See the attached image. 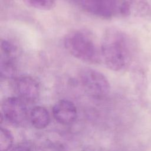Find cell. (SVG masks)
I'll use <instances>...</instances> for the list:
<instances>
[{"mask_svg":"<svg viewBox=\"0 0 151 151\" xmlns=\"http://www.w3.org/2000/svg\"><path fill=\"white\" fill-rule=\"evenodd\" d=\"M100 52L101 60L109 68L120 71L130 64L132 46L124 33L117 28H109L103 35Z\"/></svg>","mask_w":151,"mask_h":151,"instance_id":"obj_1","label":"cell"},{"mask_svg":"<svg viewBox=\"0 0 151 151\" xmlns=\"http://www.w3.org/2000/svg\"><path fill=\"white\" fill-rule=\"evenodd\" d=\"M64 45L74 57L89 64H97L101 61L100 47H99L93 35L84 30H75L64 37Z\"/></svg>","mask_w":151,"mask_h":151,"instance_id":"obj_2","label":"cell"},{"mask_svg":"<svg viewBox=\"0 0 151 151\" xmlns=\"http://www.w3.org/2000/svg\"><path fill=\"white\" fill-rule=\"evenodd\" d=\"M113 17H138L151 19V8L146 0H107Z\"/></svg>","mask_w":151,"mask_h":151,"instance_id":"obj_3","label":"cell"},{"mask_svg":"<svg viewBox=\"0 0 151 151\" xmlns=\"http://www.w3.org/2000/svg\"><path fill=\"white\" fill-rule=\"evenodd\" d=\"M79 81L90 96L100 99L109 93L110 87L107 78L101 73L90 68H84L78 73Z\"/></svg>","mask_w":151,"mask_h":151,"instance_id":"obj_4","label":"cell"},{"mask_svg":"<svg viewBox=\"0 0 151 151\" xmlns=\"http://www.w3.org/2000/svg\"><path fill=\"white\" fill-rule=\"evenodd\" d=\"M17 47L6 40L1 41L0 73L4 78H14L17 71Z\"/></svg>","mask_w":151,"mask_h":151,"instance_id":"obj_5","label":"cell"},{"mask_svg":"<svg viewBox=\"0 0 151 151\" xmlns=\"http://www.w3.org/2000/svg\"><path fill=\"white\" fill-rule=\"evenodd\" d=\"M12 85L18 97L25 101H34L39 97L40 84L37 80L31 76L15 77L12 78Z\"/></svg>","mask_w":151,"mask_h":151,"instance_id":"obj_6","label":"cell"},{"mask_svg":"<svg viewBox=\"0 0 151 151\" xmlns=\"http://www.w3.org/2000/svg\"><path fill=\"white\" fill-rule=\"evenodd\" d=\"M25 102L19 97L6 99L2 104L4 117L13 124L23 123L27 117V107Z\"/></svg>","mask_w":151,"mask_h":151,"instance_id":"obj_7","label":"cell"},{"mask_svg":"<svg viewBox=\"0 0 151 151\" xmlns=\"http://www.w3.org/2000/svg\"><path fill=\"white\" fill-rule=\"evenodd\" d=\"M52 114L55 119L60 123L69 124L77 117V109L73 103L67 100H61L53 107Z\"/></svg>","mask_w":151,"mask_h":151,"instance_id":"obj_8","label":"cell"},{"mask_svg":"<svg viewBox=\"0 0 151 151\" xmlns=\"http://www.w3.org/2000/svg\"><path fill=\"white\" fill-rule=\"evenodd\" d=\"M78 5L85 11L103 18H111L107 0H77Z\"/></svg>","mask_w":151,"mask_h":151,"instance_id":"obj_9","label":"cell"},{"mask_svg":"<svg viewBox=\"0 0 151 151\" xmlns=\"http://www.w3.org/2000/svg\"><path fill=\"white\" fill-rule=\"evenodd\" d=\"M29 118L32 124L37 129H44L50 123V115L47 109L41 106L34 107L30 112Z\"/></svg>","mask_w":151,"mask_h":151,"instance_id":"obj_10","label":"cell"},{"mask_svg":"<svg viewBox=\"0 0 151 151\" xmlns=\"http://www.w3.org/2000/svg\"><path fill=\"white\" fill-rule=\"evenodd\" d=\"M27 5L40 10L47 11L52 8L55 0H22Z\"/></svg>","mask_w":151,"mask_h":151,"instance_id":"obj_11","label":"cell"},{"mask_svg":"<svg viewBox=\"0 0 151 151\" xmlns=\"http://www.w3.org/2000/svg\"><path fill=\"white\" fill-rule=\"evenodd\" d=\"M13 142V138L11 133L6 129L1 128L0 131V150L7 151Z\"/></svg>","mask_w":151,"mask_h":151,"instance_id":"obj_12","label":"cell"},{"mask_svg":"<svg viewBox=\"0 0 151 151\" xmlns=\"http://www.w3.org/2000/svg\"><path fill=\"white\" fill-rule=\"evenodd\" d=\"M11 151H30V150L28 147L25 146H18L15 147Z\"/></svg>","mask_w":151,"mask_h":151,"instance_id":"obj_13","label":"cell"}]
</instances>
